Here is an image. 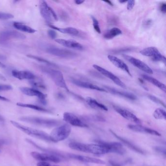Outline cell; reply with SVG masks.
Wrapping results in <instances>:
<instances>
[{
  "instance_id": "1",
  "label": "cell",
  "mask_w": 166,
  "mask_h": 166,
  "mask_svg": "<svg viewBox=\"0 0 166 166\" xmlns=\"http://www.w3.org/2000/svg\"><path fill=\"white\" fill-rule=\"evenodd\" d=\"M20 120L23 122L45 128L56 127L60 124V121L58 120L46 119L39 117H20Z\"/></svg>"
},
{
  "instance_id": "2",
  "label": "cell",
  "mask_w": 166,
  "mask_h": 166,
  "mask_svg": "<svg viewBox=\"0 0 166 166\" xmlns=\"http://www.w3.org/2000/svg\"><path fill=\"white\" fill-rule=\"evenodd\" d=\"M10 122L16 128H18V129L20 130L22 132H24L31 137L37 138L44 140L46 142H52L50 135L46 133V132L35 129L34 128L26 127V126L22 125L20 123H18L16 121H14L11 120Z\"/></svg>"
},
{
  "instance_id": "3",
  "label": "cell",
  "mask_w": 166,
  "mask_h": 166,
  "mask_svg": "<svg viewBox=\"0 0 166 166\" xmlns=\"http://www.w3.org/2000/svg\"><path fill=\"white\" fill-rule=\"evenodd\" d=\"M41 70L44 73L48 74L50 76L52 80L59 87L64 89L67 91H69V89L68 88L63 75L62 72L59 70H55L50 68L41 67Z\"/></svg>"
},
{
  "instance_id": "4",
  "label": "cell",
  "mask_w": 166,
  "mask_h": 166,
  "mask_svg": "<svg viewBox=\"0 0 166 166\" xmlns=\"http://www.w3.org/2000/svg\"><path fill=\"white\" fill-rule=\"evenodd\" d=\"M71 132V127L68 124L55 128L50 134L52 142H58L66 139Z\"/></svg>"
},
{
  "instance_id": "5",
  "label": "cell",
  "mask_w": 166,
  "mask_h": 166,
  "mask_svg": "<svg viewBox=\"0 0 166 166\" xmlns=\"http://www.w3.org/2000/svg\"><path fill=\"white\" fill-rule=\"evenodd\" d=\"M39 10L42 17L48 22V24H51L53 19L56 21L58 20V17L54 10L48 5L46 2H42L39 5Z\"/></svg>"
},
{
  "instance_id": "6",
  "label": "cell",
  "mask_w": 166,
  "mask_h": 166,
  "mask_svg": "<svg viewBox=\"0 0 166 166\" xmlns=\"http://www.w3.org/2000/svg\"><path fill=\"white\" fill-rule=\"evenodd\" d=\"M46 51L50 54L63 58H73L76 56L75 52L69 50L59 48L54 46L47 47Z\"/></svg>"
},
{
  "instance_id": "7",
  "label": "cell",
  "mask_w": 166,
  "mask_h": 166,
  "mask_svg": "<svg viewBox=\"0 0 166 166\" xmlns=\"http://www.w3.org/2000/svg\"><path fill=\"white\" fill-rule=\"evenodd\" d=\"M140 54L144 56L151 57L152 59L155 62H161L165 63L166 58L159 52L158 48L155 47H149L140 51Z\"/></svg>"
},
{
  "instance_id": "8",
  "label": "cell",
  "mask_w": 166,
  "mask_h": 166,
  "mask_svg": "<svg viewBox=\"0 0 166 166\" xmlns=\"http://www.w3.org/2000/svg\"><path fill=\"white\" fill-rule=\"evenodd\" d=\"M31 155L36 160L42 162H47L49 161L58 163L63 160V159L59 156L48 153H39L37 151H33L31 153Z\"/></svg>"
},
{
  "instance_id": "9",
  "label": "cell",
  "mask_w": 166,
  "mask_h": 166,
  "mask_svg": "<svg viewBox=\"0 0 166 166\" xmlns=\"http://www.w3.org/2000/svg\"><path fill=\"white\" fill-rule=\"evenodd\" d=\"M123 57L126 60L129 62L132 65L142 71L149 74H153L154 73L153 70L147 64H146L145 63L142 62L141 60L127 55L123 54Z\"/></svg>"
},
{
  "instance_id": "10",
  "label": "cell",
  "mask_w": 166,
  "mask_h": 166,
  "mask_svg": "<svg viewBox=\"0 0 166 166\" xmlns=\"http://www.w3.org/2000/svg\"><path fill=\"white\" fill-rule=\"evenodd\" d=\"M93 66L96 70H97V71H99L100 73H101L103 75L110 79L117 85L120 86V87L123 89L126 88L125 84L122 82L120 78H118L117 76L114 75L113 73H112L111 72L109 71L108 70H106L103 68L101 67L99 65H96V64H93Z\"/></svg>"
},
{
  "instance_id": "11",
  "label": "cell",
  "mask_w": 166,
  "mask_h": 166,
  "mask_svg": "<svg viewBox=\"0 0 166 166\" xmlns=\"http://www.w3.org/2000/svg\"><path fill=\"white\" fill-rule=\"evenodd\" d=\"M63 120L67 122L71 125L76 127L87 128L88 127L86 123L83 122V121L79 118L77 116L73 113H70L68 112H65L63 116Z\"/></svg>"
},
{
  "instance_id": "12",
  "label": "cell",
  "mask_w": 166,
  "mask_h": 166,
  "mask_svg": "<svg viewBox=\"0 0 166 166\" xmlns=\"http://www.w3.org/2000/svg\"><path fill=\"white\" fill-rule=\"evenodd\" d=\"M21 92L29 96L36 97L39 99V102L43 105H46L47 101L46 100V95L41 92L37 89L28 87H21L20 88Z\"/></svg>"
},
{
  "instance_id": "13",
  "label": "cell",
  "mask_w": 166,
  "mask_h": 166,
  "mask_svg": "<svg viewBox=\"0 0 166 166\" xmlns=\"http://www.w3.org/2000/svg\"><path fill=\"white\" fill-rule=\"evenodd\" d=\"M87 153H91L95 155H103L111 153L110 149L106 146L101 144H87Z\"/></svg>"
},
{
  "instance_id": "14",
  "label": "cell",
  "mask_w": 166,
  "mask_h": 166,
  "mask_svg": "<svg viewBox=\"0 0 166 166\" xmlns=\"http://www.w3.org/2000/svg\"><path fill=\"white\" fill-rule=\"evenodd\" d=\"M95 141L97 142V144H101L108 147L111 150V153H116L120 155H123L125 154V150L123 148L122 144L120 142H108L100 140H96Z\"/></svg>"
},
{
  "instance_id": "15",
  "label": "cell",
  "mask_w": 166,
  "mask_h": 166,
  "mask_svg": "<svg viewBox=\"0 0 166 166\" xmlns=\"http://www.w3.org/2000/svg\"><path fill=\"white\" fill-rule=\"evenodd\" d=\"M113 107L116 112H117L119 114H120L121 116L126 120L137 123V124H140L141 123V121L139 118L130 111L116 106H113Z\"/></svg>"
},
{
  "instance_id": "16",
  "label": "cell",
  "mask_w": 166,
  "mask_h": 166,
  "mask_svg": "<svg viewBox=\"0 0 166 166\" xmlns=\"http://www.w3.org/2000/svg\"><path fill=\"white\" fill-rule=\"evenodd\" d=\"M71 81L75 85L80 87L89 89L91 90H97V91H100L102 92H107V91L105 89L102 88L97 85H95L91 83L88 82H85V81L73 79V78L71 79Z\"/></svg>"
},
{
  "instance_id": "17",
  "label": "cell",
  "mask_w": 166,
  "mask_h": 166,
  "mask_svg": "<svg viewBox=\"0 0 166 166\" xmlns=\"http://www.w3.org/2000/svg\"><path fill=\"white\" fill-rule=\"evenodd\" d=\"M128 128L131 130L138 133H145L156 136H161V134L158 131L150 128L144 127L140 124H129L128 125Z\"/></svg>"
},
{
  "instance_id": "18",
  "label": "cell",
  "mask_w": 166,
  "mask_h": 166,
  "mask_svg": "<svg viewBox=\"0 0 166 166\" xmlns=\"http://www.w3.org/2000/svg\"><path fill=\"white\" fill-rule=\"evenodd\" d=\"M68 156L71 158L74 159L76 160H79V161L83 162L98 164H105V161L103 160H101L100 159L91 158V157H89V156L76 155V154H68Z\"/></svg>"
},
{
  "instance_id": "19",
  "label": "cell",
  "mask_w": 166,
  "mask_h": 166,
  "mask_svg": "<svg viewBox=\"0 0 166 166\" xmlns=\"http://www.w3.org/2000/svg\"><path fill=\"white\" fill-rule=\"evenodd\" d=\"M108 59L115 66L121 69L126 72L129 75L132 76L129 68L127 64H126L124 62H123L121 59H120L119 58L114 56L111 55L108 56Z\"/></svg>"
},
{
  "instance_id": "20",
  "label": "cell",
  "mask_w": 166,
  "mask_h": 166,
  "mask_svg": "<svg viewBox=\"0 0 166 166\" xmlns=\"http://www.w3.org/2000/svg\"><path fill=\"white\" fill-rule=\"evenodd\" d=\"M56 42L60 45L67 48L82 50L83 49V46L80 43L74 40H66L64 39H56Z\"/></svg>"
},
{
  "instance_id": "21",
  "label": "cell",
  "mask_w": 166,
  "mask_h": 166,
  "mask_svg": "<svg viewBox=\"0 0 166 166\" xmlns=\"http://www.w3.org/2000/svg\"><path fill=\"white\" fill-rule=\"evenodd\" d=\"M104 88H105V89L107 91V92H109L113 95L125 97L126 99H128L129 100H135L137 99L136 96L133 93H130L127 92H125V91H119L117 89L110 87L109 86H105Z\"/></svg>"
},
{
  "instance_id": "22",
  "label": "cell",
  "mask_w": 166,
  "mask_h": 166,
  "mask_svg": "<svg viewBox=\"0 0 166 166\" xmlns=\"http://www.w3.org/2000/svg\"><path fill=\"white\" fill-rule=\"evenodd\" d=\"M13 76L15 78L22 80H34L36 79V76L33 73L28 71H18L13 70L12 72Z\"/></svg>"
},
{
  "instance_id": "23",
  "label": "cell",
  "mask_w": 166,
  "mask_h": 166,
  "mask_svg": "<svg viewBox=\"0 0 166 166\" xmlns=\"http://www.w3.org/2000/svg\"><path fill=\"white\" fill-rule=\"evenodd\" d=\"M110 131L112 133L113 135H114V137L117 138L118 140H120V141L122 142L123 144H124L125 145L127 146L128 148L131 149L132 150L134 151H136L137 153H139V154H144V151L140 149V148L132 144L131 142L129 141L128 140H126V139H124V138H123L121 137H119L116 134H115L113 131H112L111 130H110Z\"/></svg>"
},
{
  "instance_id": "24",
  "label": "cell",
  "mask_w": 166,
  "mask_h": 166,
  "mask_svg": "<svg viewBox=\"0 0 166 166\" xmlns=\"http://www.w3.org/2000/svg\"><path fill=\"white\" fill-rule=\"evenodd\" d=\"M85 101L89 106L91 107L92 108L94 109L100 110L105 111H107L108 110V109L107 108V107L105 106L104 105L100 103L92 97H87L85 100Z\"/></svg>"
},
{
  "instance_id": "25",
  "label": "cell",
  "mask_w": 166,
  "mask_h": 166,
  "mask_svg": "<svg viewBox=\"0 0 166 166\" xmlns=\"http://www.w3.org/2000/svg\"><path fill=\"white\" fill-rule=\"evenodd\" d=\"M47 25L50 27L53 30L59 31L62 33L67 34L71 35H78L79 34V31L78 29L73 28V27H67L64 29H61L59 27L55 26L52 24H47Z\"/></svg>"
},
{
  "instance_id": "26",
  "label": "cell",
  "mask_w": 166,
  "mask_h": 166,
  "mask_svg": "<svg viewBox=\"0 0 166 166\" xmlns=\"http://www.w3.org/2000/svg\"><path fill=\"white\" fill-rule=\"evenodd\" d=\"M2 37L5 39H25L26 37L25 35L16 31H5L2 32Z\"/></svg>"
},
{
  "instance_id": "27",
  "label": "cell",
  "mask_w": 166,
  "mask_h": 166,
  "mask_svg": "<svg viewBox=\"0 0 166 166\" xmlns=\"http://www.w3.org/2000/svg\"><path fill=\"white\" fill-rule=\"evenodd\" d=\"M142 76L143 79L147 81H149V83L153 84V85H155L157 87L159 88L162 91H163L164 92L166 93V86L164 84L161 83L158 80L146 75H143Z\"/></svg>"
},
{
  "instance_id": "28",
  "label": "cell",
  "mask_w": 166,
  "mask_h": 166,
  "mask_svg": "<svg viewBox=\"0 0 166 166\" xmlns=\"http://www.w3.org/2000/svg\"><path fill=\"white\" fill-rule=\"evenodd\" d=\"M17 105L20 107H25L27 108L32 109L36 110V111H39V112H44V113H51L52 112L49 110L46 109L43 107H40L38 105H35L30 104L23 103H17Z\"/></svg>"
},
{
  "instance_id": "29",
  "label": "cell",
  "mask_w": 166,
  "mask_h": 166,
  "mask_svg": "<svg viewBox=\"0 0 166 166\" xmlns=\"http://www.w3.org/2000/svg\"><path fill=\"white\" fill-rule=\"evenodd\" d=\"M13 26L18 30L29 33H34L36 31L34 29H32V27L20 22H14L13 23Z\"/></svg>"
},
{
  "instance_id": "30",
  "label": "cell",
  "mask_w": 166,
  "mask_h": 166,
  "mask_svg": "<svg viewBox=\"0 0 166 166\" xmlns=\"http://www.w3.org/2000/svg\"><path fill=\"white\" fill-rule=\"evenodd\" d=\"M122 34V31L118 28L113 27L108 30L104 35V38L106 39H112L115 37Z\"/></svg>"
},
{
  "instance_id": "31",
  "label": "cell",
  "mask_w": 166,
  "mask_h": 166,
  "mask_svg": "<svg viewBox=\"0 0 166 166\" xmlns=\"http://www.w3.org/2000/svg\"><path fill=\"white\" fill-rule=\"evenodd\" d=\"M69 147L71 149L81 151L83 153H87V144L76 142H72L69 144Z\"/></svg>"
},
{
  "instance_id": "32",
  "label": "cell",
  "mask_w": 166,
  "mask_h": 166,
  "mask_svg": "<svg viewBox=\"0 0 166 166\" xmlns=\"http://www.w3.org/2000/svg\"><path fill=\"white\" fill-rule=\"evenodd\" d=\"M153 116L156 120H165L166 119V112L165 110L158 108L155 110L153 113Z\"/></svg>"
},
{
  "instance_id": "33",
  "label": "cell",
  "mask_w": 166,
  "mask_h": 166,
  "mask_svg": "<svg viewBox=\"0 0 166 166\" xmlns=\"http://www.w3.org/2000/svg\"><path fill=\"white\" fill-rule=\"evenodd\" d=\"M27 56L29 58H31L32 59H35V60H37L38 62L43 63H45L46 65H49V66H50L57 67L56 64H55L54 63H51V62H49V60H47V59H45L44 58H42V57H38V56H36L32 55H29Z\"/></svg>"
},
{
  "instance_id": "34",
  "label": "cell",
  "mask_w": 166,
  "mask_h": 166,
  "mask_svg": "<svg viewBox=\"0 0 166 166\" xmlns=\"http://www.w3.org/2000/svg\"><path fill=\"white\" fill-rule=\"evenodd\" d=\"M91 18L92 19L93 22V28L95 29V30L98 33H101V30L100 29V25H99V22L97 20L96 18L94 17L93 16H91Z\"/></svg>"
},
{
  "instance_id": "35",
  "label": "cell",
  "mask_w": 166,
  "mask_h": 166,
  "mask_svg": "<svg viewBox=\"0 0 166 166\" xmlns=\"http://www.w3.org/2000/svg\"><path fill=\"white\" fill-rule=\"evenodd\" d=\"M30 83L34 87L42 89H45L46 88V86L43 83H42L39 82V81H34V80H32L31 81H30Z\"/></svg>"
},
{
  "instance_id": "36",
  "label": "cell",
  "mask_w": 166,
  "mask_h": 166,
  "mask_svg": "<svg viewBox=\"0 0 166 166\" xmlns=\"http://www.w3.org/2000/svg\"><path fill=\"white\" fill-rule=\"evenodd\" d=\"M148 97L151 100H152L153 102H155L156 103L158 104L161 105L162 106H163L164 108H165V107H166L165 104L162 100H161L160 99H159L158 98L154 96L153 95H149Z\"/></svg>"
},
{
  "instance_id": "37",
  "label": "cell",
  "mask_w": 166,
  "mask_h": 166,
  "mask_svg": "<svg viewBox=\"0 0 166 166\" xmlns=\"http://www.w3.org/2000/svg\"><path fill=\"white\" fill-rule=\"evenodd\" d=\"M13 18V15L11 14L0 12V20H9V19Z\"/></svg>"
},
{
  "instance_id": "38",
  "label": "cell",
  "mask_w": 166,
  "mask_h": 166,
  "mask_svg": "<svg viewBox=\"0 0 166 166\" xmlns=\"http://www.w3.org/2000/svg\"><path fill=\"white\" fill-rule=\"evenodd\" d=\"M12 87L11 85L1 84L0 85V92L8 91L12 90Z\"/></svg>"
},
{
  "instance_id": "39",
  "label": "cell",
  "mask_w": 166,
  "mask_h": 166,
  "mask_svg": "<svg viewBox=\"0 0 166 166\" xmlns=\"http://www.w3.org/2000/svg\"><path fill=\"white\" fill-rule=\"evenodd\" d=\"M132 48L130 47H124V48H121L118 50H116L112 51L113 54H118V53H122L124 52H127L129 51L132 50Z\"/></svg>"
},
{
  "instance_id": "40",
  "label": "cell",
  "mask_w": 166,
  "mask_h": 166,
  "mask_svg": "<svg viewBox=\"0 0 166 166\" xmlns=\"http://www.w3.org/2000/svg\"><path fill=\"white\" fill-rule=\"evenodd\" d=\"M154 150L158 153L161 154L165 155V156L166 155V149H165V148H163V147H155V148H154Z\"/></svg>"
},
{
  "instance_id": "41",
  "label": "cell",
  "mask_w": 166,
  "mask_h": 166,
  "mask_svg": "<svg viewBox=\"0 0 166 166\" xmlns=\"http://www.w3.org/2000/svg\"><path fill=\"white\" fill-rule=\"evenodd\" d=\"M89 120H93L95 121H105V119L103 118L102 117H100V116H90V117H88Z\"/></svg>"
},
{
  "instance_id": "42",
  "label": "cell",
  "mask_w": 166,
  "mask_h": 166,
  "mask_svg": "<svg viewBox=\"0 0 166 166\" xmlns=\"http://www.w3.org/2000/svg\"><path fill=\"white\" fill-rule=\"evenodd\" d=\"M48 34L52 39H55L57 36V32L54 30H49L48 31Z\"/></svg>"
},
{
  "instance_id": "43",
  "label": "cell",
  "mask_w": 166,
  "mask_h": 166,
  "mask_svg": "<svg viewBox=\"0 0 166 166\" xmlns=\"http://www.w3.org/2000/svg\"><path fill=\"white\" fill-rule=\"evenodd\" d=\"M127 2V9L129 10H132V9L134 7V5H135V1H132V0H130V1H128Z\"/></svg>"
},
{
  "instance_id": "44",
  "label": "cell",
  "mask_w": 166,
  "mask_h": 166,
  "mask_svg": "<svg viewBox=\"0 0 166 166\" xmlns=\"http://www.w3.org/2000/svg\"><path fill=\"white\" fill-rule=\"evenodd\" d=\"M37 166H52L49 163L47 162H42L40 161L37 163Z\"/></svg>"
},
{
  "instance_id": "45",
  "label": "cell",
  "mask_w": 166,
  "mask_h": 166,
  "mask_svg": "<svg viewBox=\"0 0 166 166\" xmlns=\"http://www.w3.org/2000/svg\"><path fill=\"white\" fill-rule=\"evenodd\" d=\"M160 10L161 12L164 13H166V5L165 3H163L161 4L160 6Z\"/></svg>"
},
{
  "instance_id": "46",
  "label": "cell",
  "mask_w": 166,
  "mask_h": 166,
  "mask_svg": "<svg viewBox=\"0 0 166 166\" xmlns=\"http://www.w3.org/2000/svg\"><path fill=\"white\" fill-rule=\"evenodd\" d=\"M152 23V21L151 20H148L146 21L144 23V26L145 27H148L150 26Z\"/></svg>"
},
{
  "instance_id": "47",
  "label": "cell",
  "mask_w": 166,
  "mask_h": 166,
  "mask_svg": "<svg viewBox=\"0 0 166 166\" xmlns=\"http://www.w3.org/2000/svg\"><path fill=\"white\" fill-rule=\"evenodd\" d=\"M109 163L112 166H121L119 164L113 161H110Z\"/></svg>"
},
{
  "instance_id": "48",
  "label": "cell",
  "mask_w": 166,
  "mask_h": 166,
  "mask_svg": "<svg viewBox=\"0 0 166 166\" xmlns=\"http://www.w3.org/2000/svg\"><path fill=\"white\" fill-rule=\"evenodd\" d=\"M0 100L4 101H9V100L7 99L6 97H4L0 96Z\"/></svg>"
},
{
  "instance_id": "49",
  "label": "cell",
  "mask_w": 166,
  "mask_h": 166,
  "mask_svg": "<svg viewBox=\"0 0 166 166\" xmlns=\"http://www.w3.org/2000/svg\"><path fill=\"white\" fill-rule=\"evenodd\" d=\"M5 140H3V139H0V148H1L3 145L5 144Z\"/></svg>"
},
{
  "instance_id": "50",
  "label": "cell",
  "mask_w": 166,
  "mask_h": 166,
  "mask_svg": "<svg viewBox=\"0 0 166 166\" xmlns=\"http://www.w3.org/2000/svg\"><path fill=\"white\" fill-rule=\"evenodd\" d=\"M84 2V1H79V0H78V1H75V4H76V5H81V4H83Z\"/></svg>"
},
{
  "instance_id": "51",
  "label": "cell",
  "mask_w": 166,
  "mask_h": 166,
  "mask_svg": "<svg viewBox=\"0 0 166 166\" xmlns=\"http://www.w3.org/2000/svg\"><path fill=\"white\" fill-rule=\"evenodd\" d=\"M0 80H4V81H5L6 80V78L4 76L2 75L1 74H0Z\"/></svg>"
},
{
  "instance_id": "52",
  "label": "cell",
  "mask_w": 166,
  "mask_h": 166,
  "mask_svg": "<svg viewBox=\"0 0 166 166\" xmlns=\"http://www.w3.org/2000/svg\"><path fill=\"white\" fill-rule=\"evenodd\" d=\"M4 121H5V119H4V117L0 115V122H4Z\"/></svg>"
},
{
  "instance_id": "53",
  "label": "cell",
  "mask_w": 166,
  "mask_h": 166,
  "mask_svg": "<svg viewBox=\"0 0 166 166\" xmlns=\"http://www.w3.org/2000/svg\"><path fill=\"white\" fill-rule=\"evenodd\" d=\"M104 2L109 4V5H113V3H112L111 1H104Z\"/></svg>"
},
{
  "instance_id": "54",
  "label": "cell",
  "mask_w": 166,
  "mask_h": 166,
  "mask_svg": "<svg viewBox=\"0 0 166 166\" xmlns=\"http://www.w3.org/2000/svg\"><path fill=\"white\" fill-rule=\"evenodd\" d=\"M0 67L5 68V64H3V63L0 62Z\"/></svg>"
},
{
  "instance_id": "55",
  "label": "cell",
  "mask_w": 166,
  "mask_h": 166,
  "mask_svg": "<svg viewBox=\"0 0 166 166\" xmlns=\"http://www.w3.org/2000/svg\"><path fill=\"white\" fill-rule=\"evenodd\" d=\"M120 3H126V2H127V1H120Z\"/></svg>"
},
{
  "instance_id": "56",
  "label": "cell",
  "mask_w": 166,
  "mask_h": 166,
  "mask_svg": "<svg viewBox=\"0 0 166 166\" xmlns=\"http://www.w3.org/2000/svg\"><path fill=\"white\" fill-rule=\"evenodd\" d=\"M58 166V165H53V166Z\"/></svg>"
}]
</instances>
